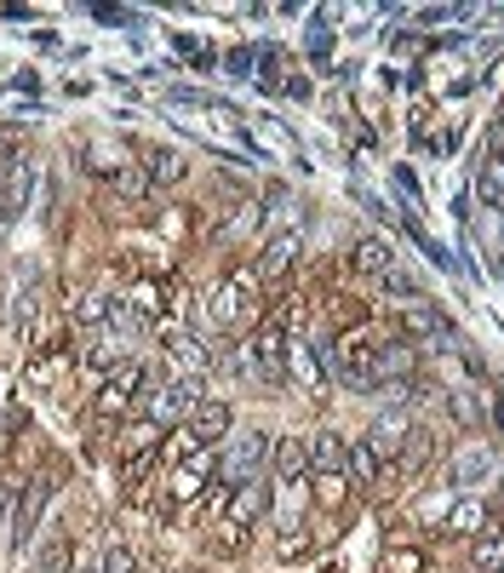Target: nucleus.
Instances as JSON below:
<instances>
[{"label": "nucleus", "instance_id": "obj_1", "mask_svg": "<svg viewBox=\"0 0 504 573\" xmlns=\"http://www.w3.org/2000/svg\"><path fill=\"white\" fill-rule=\"evenodd\" d=\"M195 407H201V379H195V373H178V379H167V384L150 396V424H155V430H172V424L195 419Z\"/></svg>", "mask_w": 504, "mask_h": 573}, {"label": "nucleus", "instance_id": "obj_2", "mask_svg": "<svg viewBox=\"0 0 504 573\" xmlns=\"http://www.w3.org/2000/svg\"><path fill=\"white\" fill-rule=\"evenodd\" d=\"M275 459V436L270 430H253V436H235L224 447V487H241V482H258V470Z\"/></svg>", "mask_w": 504, "mask_h": 573}, {"label": "nucleus", "instance_id": "obj_3", "mask_svg": "<svg viewBox=\"0 0 504 573\" xmlns=\"http://www.w3.org/2000/svg\"><path fill=\"white\" fill-rule=\"evenodd\" d=\"M47 499H52V476H29L17 505H12V522H7V550H24L40 534V510H47Z\"/></svg>", "mask_w": 504, "mask_h": 573}, {"label": "nucleus", "instance_id": "obj_4", "mask_svg": "<svg viewBox=\"0 0 504 573\" xmlns=\"http://www.w3.org/2000/svg\"><path fill=\"white\" fill-rule=\"evenodd\" d=\"M144 384H150V367H144V361H120L115 373L98 384V402H92V407H98L104 419H115V413H127V407L138 402V391H144Z\"/></svg>", "mask_w": 504, "mask_h": 573}, {"label": "nucleus", "instance_id": "obj_5", "mask_svg": "<svg viewBox=\"0 0 504 573\" xmlns=\"http://www.w3.org/2000/svg\"><path fill=\"white\" fill-rule=\"evenodd\" d=\"M270 517V482H241L230 487V499H224V527H235V534H247V527H258Z\"/></svg>", "mask_w": 504, "mask_h": 573}, {"label": "nucleus", "instance_id": "obj_6", "mask_svg": "<svg viewBox=\"0 0 504 573\" xmlns=\"http://www.w3.org/2000/svg\"><path fill=\"white\" fill-rule=\"evenodd\" d=\"M253 286H258V270H235L224 286H218V293H212V327H241V321H247V310H253Z\"/></svg>", "mask_w": 504, "mask_h": 573}, {"label": "nucleus", "instance_id": "obj_7", "mask_svg": "<svg viewBox=\"0 0 504 573\" xmlns=\"http://www.w3.org/2000/svg\"><path fill=\"white\" fill-rule=\"evenodd\" d=\"M418 436V424H413V413H401V407H396V413H378L373 419V430H367V442H373V454L378 459H401V454H408V442Z\"/></svg>", "mask_w": 504, "mask_h": 573}, {"label": "nucleus", "instance_id": "obj_8", "mask_svg": "<svg viewBox=\"0 0 504 573\" xmlns=\"http://www.w3.org/2000/svg\"><path fill=\"white\" fill-rule=\"evenodd\" d=\"M401 333H408V339H430L436 351H453V344H458L453 321L441 316L436 304H408V310H401Z\"/></svg>", "mask_w": 504, "mask_h": 573}, {"label": "nucleus", "instance_id": "obj_9", "mask_svg": "<svg viewBox=\"0 0 504 573\" xmlns=\"http://www.w3.org/2000/svg\"><path fill=\"white\" fill-rule=\"evenodd\" d=\"M448 476H453L458 494H465V487H476V482H493V476H499V454H493L488 442H470V447H458V454H453Z\"/></svg>", "mask_w": 504, "mask_h": 573}, {"label": "nucleus", "instance_id": "obj_10", "mask_svg": "<svg viewBox=\"0 0 504 573\" xmlns=\"http://www.w3.org/2000/svg\"><path fill=\"white\" fill-rule=\"evenodd\" d=\"M29 190H35V161L17 155V161H12V173H7V183H0V230H12V224L24 218Z\"/></svg>", "mask_w": 504, "mask_h": 573}, {"label": "nucleus", "instance_id": "obj_11", "mask_svg": "<svg viewBox=\"0 0 504 573\" xmlns=\"http://www.w3.org/2000/svg\"><path fill=\"white\" fill-rule=\"evenodd\" d=\"M230 424H235L230 402H201V407H195V419H190V436L212 454V447H224V442H230Z\"/></svg>", "mask_w": 504, "mask_h": 573}, {"label": "nucleus", "instance_id": "obj_12", "mask_svg": "<svg viewBox=\"0 0 504 573\" xmlns=\"http://www.w3.org/2000/svg\"><path fill=\"white\" fill-rule=\"evenodd\" d=\"M310 470L321 476H350V442L338 430H315L310 436Z\"/></svg>", "mask_w": 504, "mask_h": 573}, {"label": "nucleus", "instance_id": "obj_13", "mask_svg": "<svg viewBox=\"0 0 504 573\" xmlns=\"http://www.w3.org/2000/svg\"><path fill=\"white\" fill-rule=\"evenodd\" d=\"M441 534H458V539H465V534H499V527H493V505L458 494L453 499V517L441 522Z\"/></svg>", "mask_w": 504, "mask_h": 573}, {"label": "nucleus", "instance_id": "obj_14", "mask_svg": "<svg viewBox=\"0 0 504 573\" xmlns=\"http://www.w3.org/2000/svg\"><path fill=\"white\" fill-rule=\"evenodd\" d=\"M287 379H298V391H310V396H321V384H327L315 344H305L298 333H293V344H287Z\"/></svg>", "mask_w": 504, "mask_h": 573}, {"label": "nucleus", "instance_id": "obj_15", "mask_svg": "<svg viewBox=\"0 0 504 573\" xmlns=\"http://www.w3.org/2000/svg\"><path fill=\"white\" fill-rule=\"evenodd\" d=\"M207 470H212V454H195V459H184V464H178L172 470V482H167V499H160V505H184V499H195L201 494V482H207Z\"/></svg>", "mask_w": 504, "mask_h": 573}, {"label": "nucleus", "instance_id": "obj_16", "mask_svg": "<svg viewBox=\"0 0 504 573\" xmlns=\"http://www.w3.org/2000/svg\"><path fill=\"white\" fill-rule=\"evenodd\" d=\"M298 258H305V241H298V235H275L264 247V258H258V281H281Z\"/></svg>", "mask_w": 504, "mask_h": 573}, {"label": "nucleus", "instance_id": "obj_17", "mask_svg": "<svg viewBox=\"0 0 504 573\" xmlns=\"http://www.w3.org/2000/svg\"><path fill=\"white\" fill-rule=\"evenodd\" d=\"M350 264L361 276H385V270H396V247L385 235H361L356 241V253H350Z\"/></svg>", "mask_w": 504, "mask_h": 573}, {"label": "nucleus", "instance_id": "obj_18", "mask_svg": "<svg viewBox=\"0 0 504 573\" xmlns=\"http://www.w3.org/2000/svg\"><path fill=\"white\" fill-rule=\"evenodd\" d=\"M275 482H298L310 470V442H298V436H281L275 442Z\"/></svg>", "mask_w": 504, "mask_h": 573}, {"label": "nucleus", "instance_id": "obj_19", "mask_svg": "<svg viewBox=\"0 0 504 573\" xmlns=\"http://www.w3.org/2000/svg\"><path fill=\"white\" fill-rule=\"evenodd\" d=\"M120 361H127V333H104L98 344H87V373L109 379V373H115Z\"/></svg>", "mask_w": 504, "mask_h": 573}, {"label": "nucleus", "instance_id": "obj_20", "mask_svg": "<svg viewBox=\"0 0 504 573\" xmlns=\"http://www.w3.org/2000/svg\"><path fill=\"white\" fill-rule=\"evenodd\" d=\"M385 476V459L373 454V442L361 436V442H350V482H378Z\"/></svg>", "mask_w": 504, "mask_h": 573}, {"label": "nucleus", "instance_id": "obj_21", "mask_svg": "<svg viewBox=\"0 0 504 573\" xmlns=\"http://www.w3.org/2000/svg\"><path fill=\"white\" fill-rule=\"evenodd\" d=\"M453 499H458V494H425V499L413 505V522H418V527H430V534H436V527L453 517Z\"/></svg>", "mask_w": 504, "mask_h": 573}, {"label": "nucleus", "instance_id": "obj_22", "mask_svg": "<svg viewBox=\"0 0 504 573\" xmlns=\"http://www.w3.org/2000/svg\"><path fill=\"white\" fill-rule=\"evenodd\" d=\"M476 190H481V201H493V207L504 213V161L499 155H488L476 167Z\"/></svg>", "mask_w": 504, "mask_h": 573}, {"label": "nucleus", "instance_id": "obj_23", "mask_svg": "<svg viewBox=\"0 0 504 573\" xmlns=\"http://www.w3.org/2000/svg\"><path fill=\"white\" fill-rule=\"evenodd\" d=\"M150 183H178V178H184V155H178V150H150Z\"/></svg>", "mask_w": 504, "mask_h": 573}, {"label": "nucleus", "instance_id": "obj_24", "mask_svg": "<svg viewBox=\"0 0 504 573\" xmlns=\"http://www.w3.org/2000/svg\"><path fill=\"white\" fill-rule=\"evenodd\" d=\"M430 562H425V550H413V545H396V550H385V562H378V573H425Z\"/></svg>", "mask_w": 504, "mask_h": 573}, {"label": "nucleus", "instance_id": "obj_25", "mask_svg": "<svg viewBox=\"0 0 504 573\" xmlns=\"http://www.w3.org/2000/svg\"><path fill=\"white\" fill-rule=\"evenodd\" d=\"M167 351H172V361L184 367V373H201V367H207V351H201L190 333H172V339H167Z\"/></svg>", "mask_w": 504, "mask_h": 573}, {"label": "nucleus", "instance_id": "obj_26", "mask_svg": "<svg viewBox=\"0 0 504 573\" xmlns=\"http://www.w3.org/2000/svg\"><path fill=\"white\" fill-rule=\"evenodd\" d=\"M109 316H115V298L109 293H87V298L75 304V321L80 327H98V321H109Z\"/></svg>", "mask_w": 504, "mask_h": 573}, {"label": "nucleus", "instance_id": "obj_27", "mask_svg": "<svg viewBox=\"0 0 504 573\" xmlns=\"http://www.w3.org/2000/svg\"><path fill=\"white\" fill-rule=\"evenodd\" d=\"M448 413L465 424V430H476L481 424V396L476 391H448Z\"/></svg>", "mask_w": 504, "mask_h": 573}, {"label": "nucleus", "instance_id": "obj_28", "mask_svg": "<svg viewBox=\"0 0 504 573\" xmlns=\"http://www.w3.org/2000/svg\"><path fill=\"white\" fill-rule=\"evenodd\" d=\"M378 281H385V293H396L401 304H425V293H418V281H413L408 270H401V264H396V270H385Z\"/></svg>", "mask_w": 504, "mask_h": 573}, {"label": "nucleus", "instance_id": "obj_29", "mask_svg": "<svg viewBox=\"0 0 504 573\" xmlns=\"http://www.w3.org/2000/svg\"><path fill=\"white\" fill-rule=\"evenodd\" d=\"M115 190L127 195V201H144V195H150V173H144V167H132V161H127V167L115 173Z\"/></svg>", "mask_w": 504, "mask_h": 573}, {"label": "nucleus", "instance_id": "obj_30", "mask_svg": "<svg viewBox=\"0 0 504 573\" xmlns=\"http://www.w3.org/2000/svg\"><path fill=\"white\" fill-rule=\"evenodd\" d=\"M132 310H138V316H160V310H167V293H160L155 281H138V286H132Z\"/></svg>", "mask_w": 504, "mask_h": 573}, {"label": "nucleus", "instance_id": "obj_31", "mask_svg": "<svg viewBox=\"0 0 504 573\" xmlns=\"http://www.w3.org/2000/svg\"><path fill=\"white\" fill-rule=\"evenodd\" d=\"M87 155H92V161H87V167H92V173H109V178H115L120 167H127V155H120V150H109V143H92V150H87Z\"/></svg>", "mask_w": 504, "mask_h": 573}, {"label": "nucleus", "instance_id": "obj_32", "mask_svg": "<svg viewBox=\"0 0 504 573\" xmlns=\"http://www.w3.org/2000/svg\"><path fill=\"white\" fill-rule=\"evenodd\" d=\"M98 573H132V550L127 545H109L104 557H98Z\"/></svg>", "mask_w": 504, "mask_h": 573}, {"label": "nucleus", "instance_id": "obj_33", "mask_svg": "<svg viewBox=\"0 0 504 573\" xmlns=\"http://www.w3.org/2000/svg\"><path fill=\"white\" fill-rule=\"evenodd\" d=\"M275 550H281L287 562H293V557H305V550H310V534H281V545H275Z\"/></svg>", "mask_w": 504, "mask_h": 573}, {"label": "nucleus", "instance_id": "obj_34", "mask_svg": "<svg viewBox=\"0 0 504 573\" xmlns=\"http://www.w3.org/2000/svg\"><path fill=\"white\" fill-rule=\"evenodd\" d=\"M488 138H493V150H499V161H504V115L493 120V132H488Z\"/></svg>", "mask_w": 504, "mask_h": 573}, {"label": "nucleus", "instance_id": "obj_35", "mask_svg": "<svg viewBox=\"0 0 504 573\" xmlns=\"http://www.w3.org/2000/svg\"><path fill=\"white\" fill-rule=\"evenodd\" d=\"M493 522H504V482L493 487Z\"/></svg>", "mask_w": 504, "mask_h": 573}, {"label": "nucleus", "instance_id": "obj_36", "mask_svg": "<svg viewBox=\"0 0 504 573\" xmlns=\"http://www.w3.org/2000/svg\"><path fill=\"white\" fill-rule=\"evenodd\" d=\"M7 505H12V482H0V522H7Z\"/></svg>", "mask_w": 504, "mask_h": 573}, {"label": "nucleus", "instance_id": "obj_37", "mask_svg": "<svg viewBox=\"0 0 504 573\" xmlns=\"http://www.w3.org/2000/svg\"><path fill=\"white\" fill-rule=\"evenodd\" d=\"M499 534H504V527H499Z\"/></svg>", "mask_w": 504, "mask_h": 573}]
</instances>
